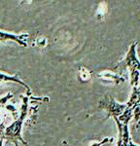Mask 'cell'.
Returning <instances> with one entry per match:
<instances>
[{"label":"cell","mask_w":140,"mask_h":146,"mask_svg":"<svg viewBox=\"0 0 140 146\" xmlns=\"http://www.w3.org/2000/svg\"><path fill=\"white\" fill-rule=\"evenodd\" d=\"M140 103V80L139 83L136 87H133L132 88V93L131 96L129 98V100L127 102V106L129 107H134L136 104Z\"/></svg>","instance_id":"52a82bcc"},{"label":"cell","mask_w":140,"mask_h":146,"mask_svg":"<svg viewBox=\"0 0 140 146\" xmlns=\"http://www.w3.org/2000/svg\"><path fill=\"white\" fill-rule=\"evenodd\" d=\"M136 46L137 43L131 44L129 47L127 56L121 62H119L116 65V70H121L123 71L125 68H127L130 72V84L131 87H136L139 83L140 80V62L137 58L136 55Z\"/></svg>","instance_id":"6da1fadb"},{"label":"cell","mask_w":140,"mask_h":146,"mask_svg":"<svg viewBox=\"0 0 140 146\" xmlns=\"http://www.w3.org/2000/svg\"><path fill=\"white\" fill-rule=\"evenodd\" d=\"M24 38H26V35H15L10 34L7 32L0 31V41H5V40H14L17 43H18L22 46H26Z\"/></svg>","instance_id":"8992f818"},{"label":"cell","mask_w":140,"mask_h":146,"mask_svg":"<svg viewBox=\"0 0 140 146\" xmlns=\"http://www.w3.org/2000/svg\"><path fill=\"white\" fill-rule=\"evenodd\" d=\"M27 108H28V98H23V104L22 106V112L18 115V117L15 121L12 123L10 126H8L7 128L4 129V133L2 137L7 138V139L14 141L17 145V141L20 140L22 143L26 144V142L24 141V139L22 137V124L24 121L25 117L27 115Z\"/></svg>","instance_id":"7a4b0ae2"},{"label":"cell","mask_w":140,"mask_h":146,"mask_svg":"<svg viewBox=\"0 0 140 146\" xmlns=\"http://www.w3.org/2000/svg\"><path fill=\"white\" fill-rule=\"evenodd\" d=\"M127 103L122 104V103L117 102L115 98L111 95H106L103 98V100L99 101V108L106 109L107 112H108V117L111 116L113 118L122 115L123 111L127 109Z\"/></svg>","instance_id":"277c9868"},{"label":"cell","mask_w":140,"mask_h":146,"mask_svg":"<svg viewBox=\"0 0 140 146\" xmlns=\"http://www.w3.org/2000/svg\"><path fill=\"white\" fill-rule=\"evenodd\" d=\"M6 82H14V83H18L20 85H22L28 94H30V92H31V89H30L29 87L24 83V82H22V80L18 78V75H9V74H4V73H0V84L6 83Z\"/></svg>","instance_id":"5b68a950"},{"label":"cell","mask_w":140,"mask_h":146,"mask_svg":"<svg viewBox=\"0 0 140 146\" xmlns=\"http://www.w3.org/2000/svg\"><path fill=\"white\" fill-rule=\"evenodd\" d=\"M133 116V107L127 106L122 115L115 117V121L119 129V140L117 146H128L130 142L128 122Z\"/></svg>","instance_id":"3957f363"},{"label":"cell","mask_w":140,"mask_h":146,"mask_svg":"<svg viewBox=\"0 0 140 146\" xmlns=\"http://www.w3.org/2000/svg\"><path fill=\"white\" fill-rule=\"evenodd\" d=\"M133 117L136 122L139 121V119H140V103L136 104L133 107Z\"/></svg>","instance_id":"ba28073f"},{"label":"cell","mask_w":140,"mask_h":146,"mask_svg":"<svg viewBox=\"0 0 140 146\" xmlns=\"http://www.w3.org/2000/svg\"><path fill=\"white\" fill-rule=\"evenodd\" d=\"M12 98V94H9V95H7L6 96H4V98H0V107H3L5 106L6 102L8 101L10 98Z\"/></svg>","instance_id":"9c48e42d"}]
</instances>
